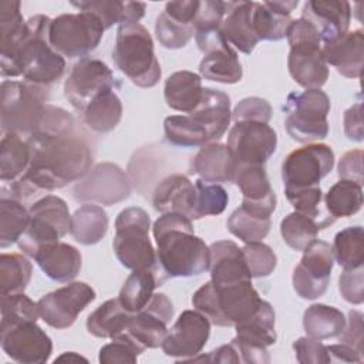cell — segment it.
I'll return each instance as SVG.
<instances>
[{"mask_svg":"<svg viewBox=\"0 0 364 364\" xmlns=\"http://www.w3.org/2000/svg\"><path fill=\"white\" fill-rule=\"evenodd\" d=\"M31 158L26 173L1 185V196L21 200L41 192H51L80 181L92 165L88 142L75 131L34 132L27 138Z\"/></svg>","mask_w":364,"mask_h":364,"instance_id":"1","label":"cell"},{"mask_svg":"<svg viewBox=\"0 0 364 364\" xmlns=\"http://www.w3.org/2000/svg\"><path fill=\"white\" fill-rule=\"evenodd\" d=\"M156 259L166 277H192L209 270L210 250L195 235L192 220L176 212L162 213L152 226Z\"/></svg>","mask_w":364,"mask_h":364,"instance_id":"2","label":"cell"},{"mask_svg":"<svg viewBox=\"0 0 364 364\" xmlns=\"http://www.w3.org/2000/svg\"><path fill=\"white\" fill-rule=\"evenodd\" d=\"M50 23L51 18L44 14L27 20L23 38L11 51L0 54L3 77H23L24 81L41 87L63 77L65 60L50 44Z\"/></svg>","mask_w":364,"mask_h":364,"instance_id":"3","label":"cell"},{"mask_svg":"<svg viewBox=\"0 0 364 364\" xmlns=\"http://www.w3.org/2000/svg\"><path fill=\"white\" fill-rule=\"evenodd\" d=\"M232 119L230 98L215 88H203L200 104L188 115H171L164 121L165 139L175 146L196 148L219 141Z\"/></svg>","mask_w":364,"mask_h":364,"instance_id":"4","label":"cell"},{"mask_svg":"<svg viewBox=\"0 0 364 364\" xmlns=\"http://www.w3.org/2000/svg\"><path fill=\"white\" fill-rule=\"evenodd\" d=\"M260 299L252 282L215 286L202 284L192 296V306L219 327H235L250 318L259 309Z\"/></svg>","mask_w":364,"mask_h":364,"instance_id":"5","label":"cell"},{"mask_svg":"<svg viewBox=\"0 0 364 364\" xmlns=\"http://www.w3.org/2000/svg\"><path fill=\"white\" fill-rule=\"evenodd\" d=\"M112 60L136 87L152 88L161 80L162 71L154 51L152 37L139 23L118 26Z\"/></svg>","mask_w":364,"mask_h":364,"instance_id":"6","label":"cell"},{"mask_svg":"<svg viewBox=\"0 0 364 364\" xmlns=\"http://www.w3.org/2000/svg\"><path fill=\"white\" fill-rule=\"evenodd\" d=\"M286 38L290 46L287 68L291 78L306 90L321 88L328 80V67L316 28L300 17L291 20Z\"/></svg>","mask_w":364,"mask_h":364,"instance_id":"7","label":"cell"},{"mask_svg":"<svg viewBox=\"0 0 364 364\" xmlns=\"http://www.w3.org/2000/svg\"><path fill=\"white\" fill-rule=\"evenodd\" d=\"M151 218L139 206L121 210L115 219L112 247L119 263L131 270L161 269L149 239Z\"/></svg>","mask_w":364,"mask_h":364,"instance_id":"8","label":"cell"},{"mask_svg":"<svg viewBox=\"0 0 364 364\" xmlns=\"http://www.w3.org/2000/svg\"><path fill=\"white\" fill-rule=\"evenodd\" d=\"M47 101V87L27 81L1 82V129L4 134L30 136L40 125Z\"/></svg>","mask_w":364,"mask_h":364,"instance_id":"9","label":"cell"},{"mask_svg":"<svg viewBox=\"0 0 364 364\" xmlns=\"http://www.w3.org/2000/svg\"><path fill=\"white\" fill-rule=\"evenodd\" d=\"M283 111L286 114L284 127L291 139L310 144L328 135L330 98L323 90L313 88L303 92H290Z\"/></svg>","mask_w":364,"mask_h":364,"instance_id":"10","label":"cell"},{"mask_svg":"<svg viewBox=\"0 0 364 364\" xmlns=\"http://www.w3.org/2000/svg\"><path fill=\"white\" fill-rule=\"evenodd\" d=\"M28 213V226L17 243L20 250L30 257L43 246L60 242L71 229L68 205L60 196L46 195L30 206Z\"/></svg>","mask_w":364,"mask_h":364,"instance_id":"11","label":"cell"},{"mask_svg":"<svg viewBox=\"0 0 364 364\" xmlns=\"http://www.w3.org/2000/svg\"><path fill=\"white\" fill-rule=\"evenodd\" d=\"M104 31L101 20L90 11L65 13L51 20L48 38L63 57L85 58L98 47Z\"/></svg>","mask_w":364,"mask_h":364,"instance_id":"12","label":"cell"},{"mask_svg":"<svg viewBox=\"0 0 364 364\" xmlns=\"http://www.w3.org/2000/svg\"><path fill=\"white\" fill-rule=\"evenodd\" d=\"M334 166V152L326 144H307L291 151L282 164L284 189L318 186Z\"/></svg>","mask_w":364,"mask_h":364,"instance_id":"13","label":"cell"},{"mask_svg":"<svg viewBox=\"0 0 364 364\" xmlns=\"http://www.w3.org/2000/svg\"><path fill=\"white\" fill-rule=\"evenodd\" d=\"M195 40L203 58L199 64V73L205 80L236 84L243 77V68L237 53L225 40L219 28L195 31Z\"/></svg>","mask_w":364,"mask_h":364,"instance_id":"14","label":"cell"},{"mask_svg":"<svg viewBox=\"0 0 364 364\" xmlns=\"http://www.w3.org/2000/svg\"><path fill=\"white\" fill-rule=\"evenodd\" d=\"M334 256L331 246L316 239L304 250L299 264L293 270L291 283L294 291L307 300L321 297L330 283Z\"/></svg>","mask_w":364,"mask_h":364,"instance_id":"15","label":"cell"},{"mask_svg":"<svg viewBox=\"0 0 364 364\" xmlns=\"http://www.w3.org/2000/svg\"><path fill=\"white\" fill-rule=\"evenodd\" d=\"M74 198L81 202H97L111 206L125 200L131 193L127 173L115 164L95 165L73 188Z\"/></svg>","mask_w":364,"mask_h":364,"instance_id":"16","label":"cell"},{"mask_svg":"<svg viewBox=\"0 0 364 364\" xmlns=\"http://www.w3.org/2000/svg\"><path fill=\"white\" fill-rule=\"evenodd\" d=\"M95 297V290L90 284L71 282L64 287L44 294L37 301L40 317L53 328H68Z\"/></svg>","mask_w":364,"mask_h":364,"instance_id":"17","label":"cell"},{"mask_svg":"<svg viewBox=\"0 0 364 364\" xmlns=\"http://www.w3.org/2000/svg\"><path fill=\"white\" fill-rule=\"evenodd\" d=\"M228 148L237 165H264L277 146L276 131L263 122H235L228 135Z\"/></svg>","mask_w":364,"mask_h":364,"instance_id":"18","label":"cell"},{"mask_svg":"<svg viewBox=\"0 0 364 364\" xmlns=\"http://www.w3.org/2000/svg\"><path fill=\"white\" fill-rule=\"evenodd\" d=\"M114 74L104 61L85 57L74 64L64 82V95L81 112L98 94L114 90Z\"/></svg>","mask_w":364,"mask_h":364,"instance_id":"19","label":"cell"},{"mask_svg":"<svg viewBox=\"0 0 364 364\" xmlns=\"http://www.w3.org/2000/svg\"><path fill=\"white\" fill-rule=\"evenodd\" d=\"M0 344L7 357L21 364H44L53 353V341L37 321L0 327Z\"/></svg>","mask_w":364,"mask_h":364,"instance_id":"20","label":"cell"},{"mask_svg":"<svg viewBox=\"0 0 364 364\" xmlns=\"http://www.w3.org/2000/svg\"><path fill=\"white\" fill-rule=\"evenodd\" d=\"M210 336V321L198 310H185L168 330L161 348L165 355L188 361L200 354Z\"/></svg>","mask_w":364,"mask_h":364,"instance_id":"21","label":"cell"},{"mask_svg":"<svg viewBox=\"0 0 364 364\" xmlns=\"http://www.w3.org/2000/svg\"><path fill=\"white\" fill-rule=\"evenodd\" d=\"M173 317L172 301L164 293H154L148 304L132 313L124 331L129 334L144 350L161 347L168 333V324Z\"/></svg>","mask_w":364,"mask_h":364,"instance_id":"22","label":"cell"},{"mask_svg":"<svg viewBox=\"0 0 364 364\" xmlns=\"http://www.w3.org/2000/svg\"><path fill=\"white\" fill-rule=\"evenodd\" d=\"M233 182L242 192L240 206L259 218L270 219L277 199L264 165H237Z\"/></svg>","mask_w":364,"mask_h":364,"instance_id":"23","label":"cell"},{"mask_svg":"<svg viewBox=\"0 0 364 364\" xmlns=\"http://www.w3.org/2000/svg\"><path fill=\"white\" fill-rule=\"evenodd\" d=\"M301 18L316 28L323 43H330L348 31L351 6L344 0H311L304 3Z\"/></svg>","mask_w":364,"mask_h":364,"instance_id":"24","label":"cell"},{"mask_svg":"<svg viewBox=\"0 0 364 364\" xmlns=\"http://www.w3.org/2000/svg\"><path fill=\"white\" fill-rule=\"evenodd\" d=\"M154 209L159 213L176 212L195 220L196 188L185 175L173 173L164 178L152 193Z\"/></svg>","mask_w":364,"mask_h":364,"instance_id":"25","label":"cell"},{"mask_svg":"<svg viewBox=\"0 0 364 364\" xmlns=\"http://www.w3.org/2000/svg\"><path fill=\"white\" fill-rule=\"evenodd\" d=\"M210 282L215 286L252 282L242 247L232 240H218L209 246Z\"/></svg>","mask_w":364,"mask_h":364,"instance_id":"26","label":"cell"},{"mask_svg":"<svg viewBox=\"0 0 364 364\" xmlns=\"http://www.w3.org/2000/svg\"><path fill=\"white\" fill-rule=\"evenodd\" d=\"M327 65H333L346 78H360L364 60V33L347 31L340 38L321 46Z\"/></svg>","mask_w":364,"mask_h":364,"instance_id":"27","label":"cell"},{"mask_svg":"<svg viewBox=\"0 0 364 364\" xmlns=\"http://www.w3.org/2000/svg\"><path fill=\"white\" fill-rule=\"evenodd\" d=\"M237 162L225 144L212 142L200 146L191 161V173L210 183L233 182Z\"/></svg>","mask_w":364,"mask_h":364,"instance_id":"28","label":"cell"},{"mask_svg":"<svg viewBox=\"0 0 364 364\" xmlns=\"http://www.w3.org/2000/svg\"><path fill=\"white\" fill-rule=\"evenodd\" d=\"M43 273L51 280L68 283L81 270L82 257L77 247L64 242L43 246L33 256Z\"/></svg>","mask_w":364,"mask_h":364,"instance_id":"29","label":"cell"},{"mask_svg":"<svg viewBox=\"0 0 364 364\" xmlns=\"http://www.w3.org/2000/svg\"><path fill=\"white\" fill-rule=\"evenodd\" d=\"M255 1H226V13L219 26L225 40L243 54H250L259 38L252 26Z\"/></svg>","mask_w":364,"mask_h":364,"instance_id":"30","label":"cell"},{"mask_svg":"<svg viewBox=\"0 0 364 364\" xmlns=\"http://www.w3.org/2000/svg\"><path fill=\"white\" fill-rule=\"evenodd\" d=\"M297 4V0L253 3L252 26L259 41H279L284 38L291 23L290 14Z\"/></svg>","mask_w":364,"mask_h":364,"instance_id":"31","label":"cell"},{"mask_svg":"<svg viewBox=\"0 0 364 364\" xmlns=\"http://www.w3.org/2000/svg\"><path fill=\"white\" fill-rule=\"evenodd\" d=\"M274 310L272 304L262 300L256 313L243 323L235 326L236 340L242 343L246 348L257 354H269L267 347L276 343L274 330Z\"/></svg>","mask_w":364,"mask_h":364,"instance_id":"32","label":"cell"},{"mask_svg":"<svg viewBox=\"0 0 364 364\" xmlns=\"http://www.w3.org/2000/svg\"><path fill=\"white\" fill-rule=\"evenodd\" d=\"M166 279V274L161 269L132 270L119 290L118 300L125 310L136 313L148 304L154 296V290Z\"/></svg>","mask_w":364,"mask_h":364,"instance_id":"33","label":"cell"},{"mask_svg":"<svg viewBox=\"0 0 364 364\" xmlns=\"http://www.w3.org/2000/svg\"><path fill=\"white\" fill-rule=\"evenodd\" d=\"M164 97L169 108L185 114L192 112L203 97L200 75L188 70L171 74L165 81Z\"/></svg>","mask_w":364,"mask_h":364,"instance_id":"34","label":"cell"},{"mask_svg":"<svg viewBox=\"0 0 364 364\" xmlns=\"http://www.w3.org/2000/svg\"><path fill=\"white\" fill-rule=\"evenodd\" d=\"M74 7L80 11H90L95 14L104 28H111L114 24H131L138 23L144 14L146 4L138 1H117V0H100V1H73Z\"/></svg>","mask_w":364,"mask_h":364,"instance_id":"35","label":"cell"},{"mask_svg":"<svg viewBox=\"0 0 364 364\" xmlns=\"http://www.w3.org/2000/svg\"><path fill=\"white\" fill-rule=\"evenodd\" d=\"M84 124L94 132L112 131L122 118V102L114 90L98 94L82 111Z\"/></svg>","mask_w":364,"mask_h":364,"instance_id":"36","label":"cell"},{"mask_svg":"<svg viewBox=\"0 0 364 364\" xmlns=\"http://www.w3.org/2000/svg\"><path fill=\"white\" fill-rule=\"evenodd\" d=\"M108 230L105 210L94 203L81 205L71 215V236L81 245L91 246L102 240Z\"/></svg>","mask_w":364,"mask_h":364,"instance_id":"37","label":"cell"},{"mask_svg":"<svg viewBox=\"0 0 364 364\" xmlns=\"http://www.w3.org/2000/svg\"><path fill=\"white\" fill-rule=\"evenodd\" d=\"M31 151L27 139L17 134H4L0 144V179L1 185L21 178L30 165Z\"/></svg>","mask_w":364,"mask_h":364,"instance_id":"38","label":"cell"},{"mask_svg":"<svg viewBox=\"0 0 364 364\" xmlns=\"http://www.w3.org/2000/svg\"><path fill=\"white\" fill-rule=\"evenodd\" d=\"M303 327L307 337L327 340L338 337L346 327V316L341 310L316 303L306 309L303 314Z\"/></svg>","mask_w":364,"mask_h":364,"instance_id":"39","label":"cell"},{"mask_svg":"<svg viewBox=\"0 0 364 364\" xmlns=\"http://www.w3.org/2000/svg\"><path fill=\"white\" fill-rule=\"evenodd\" d=\"M131 314L122 307L118 297L109 299L88 316L87 331L98 338H112L124 331Z\"/></svg>","mask_w":364,"mask_h":364,"instance_id":"40","label":"cell"},{"mask_svg":"<svg viewBox=\"0 0 364 364\" xmlns=\"http://www.w3.org/2000/svg\"><path fill=\"white\" fill-rule=\"evenodd\" d=\"M324 206L334 219L355 215L363 206L361 183L340 179L324 195Z\"/></svg>","mask_w":364,"mask_h":364,"instance_id":"41","label":"cell"},{"mask_svg":"<svg viewBox=\"0 0 364 364\" xmlns=\"http://www.w3.org/2000/svg\"><path fill=\"white\" fill-rule=\"evenodd\" d=\"M284 195L294 208V212L311 218L318 223L320 229H326L336 222L324 206V196L320 186L284 189Z\"/></svg>","mask_w":364,"mask_h":364,"instance_id":"42","label":"cell"},{"mask_svg":"<svg viewBox=\"0 0 364 364\" xmlns=\"http://www.w3.org/2000/svg\"><path fill=\"white\" fill-rule=\"evenodd\" d=\"M30 213L21 200L1 196L0 199V247L11 246L26 232Z\"/></svg>","mask_w":364,"mask_h":364,"instance_id":"43","label":"cell"},{"mask_svg":"<svg viewBox=\"0 0 364 364\" xmlns=\"http://www.w3.org/2000/svg\"><path fill=\"white\" fill-rule=\"evenodd\" d=\"M33 266L18 253H3L0 256V293L1 296L24 293L30 283Z\"/></svg>","mask_w":364,"mask_h":364,"instance_id":"44","label":"cell"},{"mask_svg":"<svg viewBox=\"0 0 364 364\" xmlns=\"http://www.w3.org/2000/svg\"><path fill=\"white\" fill-rule=\"evenodd\" d=\"M333 256L343 269H357L364 263V232L361 226L340 230L333 242Z\"/></svg>","mask_w":364,"mask_h":364,"instance_id":"45","label":"cell"},{"mask_svg":"<svg viewBox=\"0 0 364 364\" xmlns=\"http://www.w3.org/2000/svg\"><path fill=\"white\" fill-rule=\"evenodd\" d=\"M320 226L316 220L299 212H291L280 222V235L284 243L296 252H303L317 239Z\"/></svg>","mask_w":364,"mask_h":364,"instance_id":"46","label":"cell"},{"mask_svg":"<svg viewBox=\"0 0 364 364\" xmlns=\"http://www.w3.org/2000/svg\"><path fill=\"white\" fill-rule=\"evenodd\" d=\"M226 226L233 236L239 237L245 243H252L262 242L267 236V233L270 232L272 220L266 218H259L239 206L228 218Z\"/></svg>","mask_w":364,"mask_h":364,"instance_id":"47","label":"cell"},{"mask_svg":"<svg viewBox=\"0 0 364 364\" xmlns=\"http://www.w3.org/2000/svg\"><path fill=\"white\" fill-rule=\"evenodd\" d=\"M20 1H0V54L11 51L26 33V23Z\"/></svg>","mask_w":364,"mask_h":364,"instance_id":"48","label":"cell"},{"mask_svg":"<svg viewBox=\"0 0 364 364\" xmlns=\"http://www.w3.org/2000/svg\"><path fill=\"white\" fill-rule=\"evenodd\" d=\"M155 36L162 47L178 50L191 41V38L195 36V27L192 24L182 23L162 11L155 23Z\"/></svg>","mask_w":364,"mask_h":364,"instance_id":"49","label":"cell"},{"mask_svg":"<svg viewBox=\"0 0 364 364\" xmlns=\"http://www.w3.org/2000/svg\"><path fill=\"white\" fill-rule=\"evenodd\" d=\"M0 327L14 326L23 321H37L40 317L38 304L24 293L1 296Z\"/></svg>","mask_w":364,"mask_h":364,"instance_id":"50","label":"cell"},{"mask_svg":"<svg viewBox=\"0 0 364 364\" xmlns=\"http://www.w3.org/2000/svg\"><path fill=\"white\" fill-rule=\"evenodd\" d=\"M196 188V210L195 218L200 219L210 215H220L228 205L229 196L223 186L219 183L195 181Z\"/></svg>","mask_w":364,"mask_h":364,"instance_id":"51","label":"cell"},{"mask_svg":"<svg viewBox=\"0 0 364 364\" xmlns=\"http://www.w3.org/2000/svg\"><path fill=\"white\" fill-rule=\"evenodd\" d=\"M112 341L101 347L98 361L101 364H117V363H136L139 354L145 350L125 331L114 336Z\"/></svg>","mask_w":364,"mask_h":364,"instance_id":"52","label":"cell"},{"mask_svg":"<svg viewBox=\"0 0 364 364\" xmlns=\"http://www.w3.org/2000/svg\"><path fill=\"white\" fill-rule=\"evenodd\" d=\"M242 253L252 279L267 277L276 269L277 256L273 249L263 242L245 243V246L242 247Z\"/></svg>","mask_w":364,"mask_h":364,"instance_id":"53","label":"cell"},{"mask_svg":"<svg viewBox=\"0 0 364 364\" xmlns=\"http://www.w3.org/2000/svg\"><path fill=\"white\" fill-rule=\"evenodd\" d=\"M270 104L260 97H247L240 100L232 111V118L235 122L255 121L269 124L272 118Z\"/></svg>","mask_w":364,"mask_h":364,"instance_id":"54","label":"cell"},{"mask_svg":"<svg viewBox=\"0 0 364 364\" xmlns=\"http://www.w3.org/2000/svg\"><path fill=\"white\" fill-rule=\"evenodd\" d=\"M293 350L296 353V360L301 364H328L331 357L327 346L321 340L311 337H300L293 343Z\"/></svg>","mask_w":364,"mask_h":364,"instance_id":"55","label":"cell"},{"mask_svg":"<svg viewBox=\"0 0 364 364\" xmlns=\"http://www.w3.org/2000/svg\"><path fill=\"white\" fill-rule=\"evenodd\" d=\"M363 266L357 269H344L338 277V290L343 299L351 304L364 301V276Z\"/></svg>","mask_w":364,"mask_h":364,"instance_id":"56","label":"cell"},{"mask_svg":"<svg viewBox=\"0 0 364 364\" xmlns=\"http://www.w3.org/2000/svg\"><path fill=\"white\" fill-rule=\"evenodd\" d=\"M226 13V1L205 0L199 1L198 13L195 17V31H205L219 28Z\"/></svg>","mask_w":364,"mask_h":364,"instance_id":"57","label":"cell"},{"mask_svg":"<svg viewBox=\"0 0 364 364\" xmlns=\"http://www.w3.org/2000/svg\"><path fill=\"white\" fill-rule=\"evenodd\" d=\"M340 343L354 348L357 353L363 354V313L358 310H351L348 318H346V327L338 336Z\"/></svg>","mask_w":364,"mask_h":364,"instance_id":"58","label":"cell"},{"mask_svg":"<svg viewBox=\"0 0 364 364\" xmlns=\"http://www.w3.org/2000/svg\"><path fill=\"white\" fill-rule=\"evenodd\" d=\"M340 179L354 181L363 185V151L354 149L346 152L338 162Z\"/></svg>","mask_w":364,"mask_h":364,"instance_id":"59","label":"cell"},{"mask_svg":"<svg viewBox=\"0 0 364 364\" xmlns=\"http://www.w3.org/2000/svg\"><path fill=\"white\" fill-rule=\"evenodd\" d=\"M344 134L350 141H363V104L358 100L344 112Z\"/></svg>","mask_w":364,"mask_h":364,"instance_id":"60","label":"cell"},{"mask_svg":"<svg viewBox=\"0 0 364 364\" xmlns=\"http://www.w3.org/2000/svg\"><path fill=\"white\" fill-rule=\"evenodd\" d=\"M327 348L331 357V363H363V354L343 343L327 346Z\"/></svg>","mask_w":364,"mask_h":364,"instance_id":"61","label":"cell"},{"mask_svg":"<svg viewBox=\"0 0 364 364\" xmlns=\"http://www.w3.org/2000/svg\"><path fill=\"white\" fill-rule=\"evenodd\" d=\"M61 361H68V363L84 361V363H87V358H84V357L78 355V354H77V353H74V351H68V353H64V354H61L60 357H57V358L54 360V363H61Z\"/></svg>","mask_w":364,"mask_h":364,"instance_id":"62","label":"cell"}]
</instances>
